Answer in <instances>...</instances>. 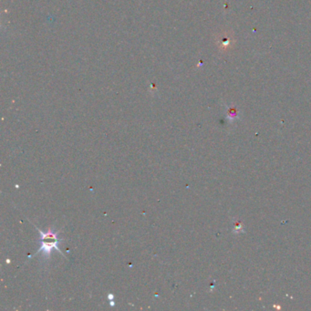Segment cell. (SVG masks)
Masks as SVG:
<instances>
[{
	"label": "cell",
	"mask_w": 311,
	"mask_h": 311,
	"mask_svg": "<svg viewBox=\"0 0 311 311\" xmlns=\"http://www.w3.org/2000/svg\"><path fill=\"white\" fill-rule=\"evenodd\" d=\"M34 226L36 227V229L40 234V249L37 250V253L34 255L42 254L45 257H49L52 250L56 249L61 255L66 257V255L63 254L62 251L59 247L61 242L62 241V239L59 238L57 231L52 229V228H50L48 231H42L37 227L35 224H34Z\"/></svg>",
	"instance_id": "6da1fadb"
}]
</instances>
